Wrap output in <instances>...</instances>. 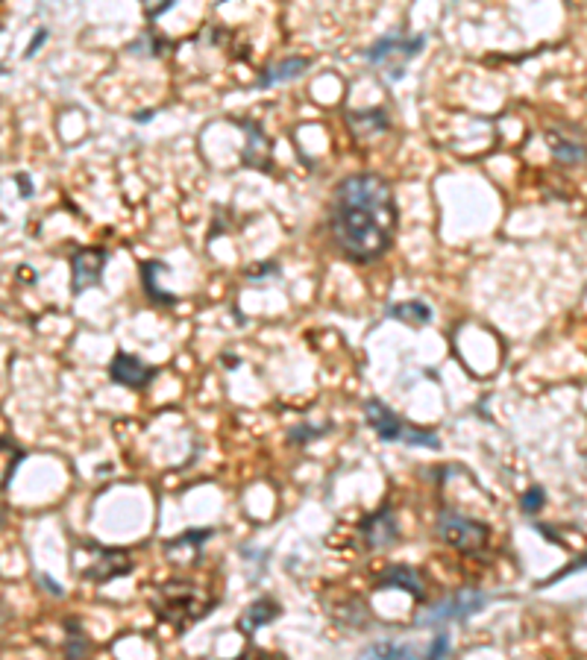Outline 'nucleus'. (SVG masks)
Here are the masks:
<instances>
[{
  "label": "nucleus",
  "instance_id": "aec40b11",
  "mask_svg": "<svg viewBox=\"0 0 587 660\" xmlns=\"http://www.w3.org/2000/svg\"><path fill=\"white\" fill-rule=\"evenodd\" d=\"M359 660H405V646L396 643H373L359 655Z\"/></svg>",
  "mask_w": 587,
  "mask_h": 660
},
{
  "label": "nucleus",
  "instance_id": "cd10ccee",
  "mask_svg": "<svg viewBox=\"0 0 587 660\" xmlns=\"http://www.w3.org/2000/svg\"><path fill=\"white\" fill-rule=\"evenodd\" d=\"M268 273H280V267L268 262L264 267H259V271H247V276H250V279H259V276H268Z\"/></svg>",
  "mask_w": 587,
  "mask_h": 660
},
{
  "label": "nucleus",
  "instance_id": "20e7f679",
  "mask_svg": "<svg viewBox=\"0 0 587 660\" xmlns=\"http://www.w3.org/2000/svg\"><path fill=\"white\" fill-rule=\"evenodd\" d=\"M438 534L444 537V540L452 546V549L458 552H479L485 549L487 537H491V531H487V525L473 520V517H464V513L452 511V508H444L438 517Z\"/></svg>",
  "mask_w": 587,
  "mask_h": 660
},
{
  "label": "nucleus",
  "instance_id": "39448f33",
  "mask_svg": "<svg viewBox=\"0 0 587 660\" xmlns=\"http://www.w3.org/2000/svg\"><path fill=\"white\" fill-rule=\"evenodd\" d=\"M106 262H109V253L103 247L76 250L74 259H71V290L74 294H80V290H85V288L101 285Z\"/></svg>",
  "mask_w": 587,
  "mask_h": 660
},
{
  "label": "nucleus",
  "instance_id": "2f4dec72",
  "mask_svg": "<svg viewBox=\"0 0 587 660\" xmlns=\"http://www.w3.org/2000/svg\"><path fill=\"white\" fill-rule=\"evenodd\" d=\"M6 74V68H4V65H0V76H4Z\"/></svg>",
  "mask_w": 587,
  "mask_h": 660
},
{
  "label": "nucleus",
  "instance_id": "ddd939ff",
  "mask_svg": "<svg viewBox=\"0 0 587 660\" xmlns=\"http://www.w3.org/2000/svg\"><path fill=\"white\" fill-rule=\"evenodd\" d=\"M379 587H394V590L412 593L414 599H423V578H420L414 566H405V564H396L387 569L379 581Z\"/></svg>",
  "mask_w": 587,
  "mask_h": 660
},
{
  "label": "nucleus",
  "instance_id": "c85d7f7f",
  "mask_svg": "<svg viewBox=\"0 0 587 660\" xmlns=\"http://www.w3.org/2000/svg\"><path fill=\"white\" fill-rule=\"evenodd\" d=\"M39 581H41V584L53 593V596H62V593H65V590H62V584H57V581H50L48 575H39Z\"/></svg>",
  "mask_w": 587,
  "mask_h": 660
},
{
  "label": "nucleus",
  "instance_id": "1a4fd4ad",
  "mask_svg": "<svg viewBox=\"0 0 587 660\" xmlns=\"http://www.w3.org/2000/svg\"><path fill=\"white\" fill-rule=\"evenodd\" d=\"M209 537H212V529H188L180 537H171V540L165 543V555H168V561L173 564L191 566L197 557H200Z\"/></svg>",
  "mask_w": 587,
  "mask_h": 660
},
{
  "label": "nucleus",
  "instance_id": "a211bd4d",
  "mask_svg": "<svg viewBox=\"0 0 587 660\" xmlns=\"http://www.w3.org/2000/svg\"><path fill=\"white\" fill-rule=\"evenodd\" d=\"M549 150L564 165H579L587 159V147L582 141H573V138H549Z\"/></svg>",
  "mask_w": 587,
  "mask_h": 660
},
{
  "label": "nucleus",
  "instance_id": "bb28decb",
  "mask_svg": "<svg viewBox=\"0 0 587 660\" xmlns=\"http://www.w3.org/2000/svg\"><path fill=\"white\" fill-rule=\"evenodd\" d=\"M44 39H48V30H39V36L30 41V48H27V53H24V59H30V56H32V53H36V50L41 48V44H44Z\"/></svg>",
  "mask_w": 587,
  "mask_h": 660
},
{
  "label": "nucleus",
  "instance_id": "a878e982",
  "mask_svg": "<svg viewBox=\"0 0 587 660\" xmlns=\"http://www.w3.org/2000/svg\"><path fill=\"white\" fill-rule=\"evenodd\" d=\"M326 429H306V426H300V429H294L291 432V441L294 443H303V441H308V438H317V434H324Z\"/></svg>",
  "mask_w": 587,
  "mask_h": 660
},
{
  "label": "nucleus",
  "instance_id": "c756f323",
  "mask_svg": "<svg viewBox=\"0 0 587 660\" xmlns=\"http://www.w3.org/2000/svg\"><path fill=\"white\" fill-rule=\"evenodd\" d=\"M4 520H6V511H4V505H0V525H4Z\"/></svg>",
  "mask_w": 587,
  "mask_h": 660
},
{
  "label": "nucleus",
  "instance_id": "5701e85b",
  "mask_svg": "<svg viewBox=\"0 0 587 660\" xmlns=\"http://www.w3.org/2000/svg\"><path fill=\"white\" fill-rule=\"evenodd\" d=\"M544 505H547L544 487H531V490H526V494H523V499H520V508H523V513H538Z\"/></svg>",
  "mask_w": 587,
  "mask_h": 660
},
{
  "label": "nucleus",
  "instance_id": "7ed1b4c3",
  "mask_svg": "<svg viewBox=\"0 0 587 660\" xmlns=\"http://www.w3.org/2000/svg\"><path fill=\"white\" fill-rule=\"evenodd\" d=\"M487 605V596L476 587H461L452 596L435 602L423 617L417 620V625L431 629V625H444V622H467L473 613H479Z\"/></svg>",
  "mask_w": 587,
  "mask_h": 660
},
{
  "label": "nucleus",
  "instance_id": "423d86ee",
  "mask_svg": "<svg viewBox=\"0 0 587 660\" xmlns=\"http://www.w3.org/2000/svg\"><path fill=\"white\" fill-rule=\"evenodd\" d=\"M109 379H112V382L120 385V388L141 390V388H147L153 379H156V367L144 364L138 355L118 352L112 358V364H109Z\"/></svg>",
  "mask_w": 587,
  "mask_h": 660
},
{
  "label": "nucleus",
  "instance_id": "4468645a",
  "mask_svg": "<svg viewBox=\"0 0 587 660\" xmlns=\"http://www.w3.org/2000/svg\"><path fill=\"white\" fill-rule=\"evenodd\" d=\"M308 62L306 56H291V59H282L280 65H271L268 71H264L262 76H259V88H271V85H280V83H288V80H294V76H300L306 68H308Z\"/></svg>",
  "mask_w": 587,
  "mask_h": 660
},
{
  "label": "nucleus",
  "instance_id": "f03ea898",
  "mask_svg": "<svg viewBox=\"0 0 587 660\" xmlns=\"http://www.w3.org/2000/svg\"><path fill=\"white\" fill-rule=\"evenodd\" d=\"M150 605L176 631H185L188 625H194L212 611L215 599H206V593L191 584V581H171V584L159 587L156 596L150 599Z\"/></svg>",
  "mask_w": 587,
  "mask_h": 660
},
{
  "label": "nucleus",
  "instance_id": "dca6fc26",
  "mask_svg": "<svg viewBox=\"0 0 587 660\" xmlns=\"http://www.w3.org/2000/svg\"><path fill=\"white\" fill-rule=\"evenodd\" d=\"M385 315H387V317H394V320L412 323V326H426V323L431 320V308L423 303V299H408V303H394V306H387Z\"/></svg>",
  "mask_w": 587,
  "mask_h": 660
},
{
  "label": "nucleus",
  "instance_id": "6ab92c4d",
  "mask_svg": "<svg viewBox=\"0 0 587 660\" xmlns=\"http://www.w3.org/2000/svg\"><path fill=\"white\" fill-rule=\"evenodd\" d=\"M21 458H24V452H21L15 443L0 441V490H4L9 482H13V476H15V469L21 464Z\"/></svg>",
  "mask_w": 587,
  "mask_h": 660
},
{
  "label": "nucleus",
  "instance_id": "393cba45",
  "mask_svg": "<svg viewBox=\"0 0 587 660\" xmlns=\"http://www.w3.org/2000/svg\"><path fill=\"white\" fill-rule=\"evenodd\" d=\"M579 569H587V555H584V557H579V561H573V564H567V566H564V569H561V573H558V575H552V578H547V581H544V584H549V581H561V578H567L570 573H579Z\"/></svg>",
  "mask_w": 587,
  "mask_h": 660
},
{
  "label": "nucleus",
  "instance_id": "412c9836",
  "mask_svg": "<svg viewBox=\"0 0 587 660\" xmlns=\"http://www.w3.org/2000/svg\"><path fill=\"white\" fill-rule=\"evenodd\" d=\"M65 629H68V646H65V657H68V660H85L88 640H85L83 629L76 622H68Z\"/></svg>",
  "mask_w": 587,
  "mask_h": 660
},
{
  "label": "nucleus",
  "instance_id": "f257e3e1",
  "mask_svg": "<svg viewBox=\"0 0 587 660\" xmlns=\"http://www.w3.org/2000/svg\"><path fill=\"white\" fill-rule=\"evenodd\" d=\"M329 229L352 262H373L387 253L396 229V203L387 179L379 174H352L335 185Z\"/></svg>",
  "mask_w": 587,
  "mask_h": 660
},
{
  "label": "nucleus",
  "instance_id": "0eeeda50",
  "mask_svg": "<svg viewBox=\"0 0 587 660\" xmlns=\"http://www.w3.org/2000/svg\"><path fill=\"white\" fill-rule=\"evenodd\" d=\"M97 557L88 566H83V578L94 581V584H106L118 575H129L132 573V557L120 549H97Z\"/></svg>",
  "mask_w": 587,
  "mask_h": 660
},
{
  "label": "nucleus",
  "instance_id": "473e14b6",
  "mask_svg": "<svg viewBox=\"0 0 587 660\" xmlns=\"http://www.w3.org/2000/svg\"><path fill=\"white\" fill-rule=\"evenodd\" d=\"M203 660H209V657H203Z\"/></svg>",
  "mask_w": 587,
  "mask_h": 660
},
{
  "label": "nucleus",
  "instance_id": "b1692460",
  "mask_svg": "<svg viewBox=\"0 0 587 660\" xmlns=\"http://www.w3.org/2000/svg\"><path fill=\"white\" fill-rule=\"evenodd\" d=\"M447 655H449V634H438L423 660H447Z\"/></svg>",
  "mask_w": 587,
  "mask_h": 660
},
{
  "label": "nucleus",
  "instance_id": "2eb2a0df",
  "mask_svg": "<svg viewBox=\"0 0 587 660\" xmlns=\"http://www.w3.org/2000/svg\"><path fill=\"white\" fill-rule=\"evenodd\" d=\"M276 617H280V605H276L273 599H256V602H253V605L247 608V613H244V617H241L238 629H241L244 634H253L256 629H262V625L273 622Z\"/></svg>",
  "mask_w": 587,
  "mask_h": 660
},
{
  "label": "nucleus",
  "instance_id": "9b49d317",
  "mask_svg": "<svg viewBox=\"0 0 587 660\" xmlns=\"http://www.w3.org/2000/svg\"><path fill=\"white\" fill-rule=\"evenodd\" d=\"M423 44H426L423 36H414V39H408V41H403L400 36H385V39L376 41L373 48H370L368 53H364V56H368V62L379 65V62H387L396 50H400V53L405 56V59H408V56L420 53V48H423Z\"/></svg>",
  "mask_w": 587,
  "mask_h": 660
},
{
  "label": "nucleus",
  "instance_id": "9d476101",
  "mask_svg": "<svg viewBox=\"0 0 587 660\" xmlns=\"http://www.w3.org/2000/svg\"><path fill=\"white\" fill-rule=\"evenodd\" d=\"M364 417H368V423H370V429L379 434L382 441H400L403 438V423H400V417H396V414L387 408V406H382L379 399H368L364 402Z\"/></svg>",
  "mask_w": 587,
  "mask_h": 660
},
{
  "label": "nucleus",
  "instance_id": "7c9ffc66",
  "mask_svg": "<svg viewBox=\"0 0 587 660\" xmlns=\"http://www.w3.org/2000/svg\"><path fill=\"white\" fill-rule=\"evenodd\" d=\"M6 622V611L4 608H0V625H4Z\"/></svg>",
  "mask_w": 587,
  "mask_h": 660
},
{
  "label": "nucleus",
  "instance_id": "f3484780",
  "mask_svg": "<svg viewBox=\"0 0 587 660\" xmlns=\"http://www.w3.org/2000/svg\"><path fill=\"white\" fill-rule=\"evenodd\" d=\"M241 127L253 136L250 150L244 153V162H247V165H256L259 171H268V167H271V159H268V156H271V147H268V141H264L262 129H259L256 124H241Z\"/></svg>",
  "mask_w": 587,
  "mask_h": 660
},
{
  "label": "nucleus",
  "instance_id": "f8f14e48",
  "mask_svg": "<svg viewBox=\"0 0 587 660\" xmlns=\"http://www.w3.org/2000/svg\"><path fill=\"white\" fill-rule=\"evenodd\" d=\"M347 124L352 129V136L361 141V138H370V136L385 132L387 127H391V120H387L385 109H368V111H350Z\"/></svg>",
  "mask_w": 587,
  "mask_h": 660
},
{
  "label": "nucleus",
  "instance_id": "6e6552de",
  "mask_svg": "<svg viewBox=\"0 0 587 660\" xmlns=\"http://www.w3.org/2000/svg\"><path fill=\"white\" fill-rule=\"evenodd\" d=\"M396 537H400V525H396V517L391 508H382V511L370 513V517H364L361 540L368 549H387V546L396 543Z\"/></svg>",
  "mask_w": 587,
  "mask_h": 660
},
{
  "label": "nucleus",
  "instance_id": "4be33fe9",
  "mask_svg": "<svg viewBox=\"0 0 587 660\" xmlns=\"http://www.w3.org/2000/svg\"><path fill=\"white\" fill-rule=\"evenodd\" d=\"M400 441H405L408 446H423V450H438L440 446V438L435 432H423V429H412V426L403 429Z\"/></svg>",
  "mask_w": 587,
  "mask_h": 660
}]
</instances>
